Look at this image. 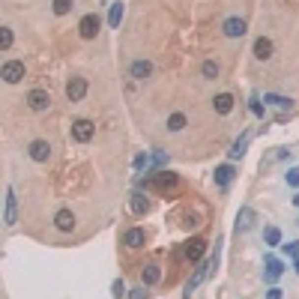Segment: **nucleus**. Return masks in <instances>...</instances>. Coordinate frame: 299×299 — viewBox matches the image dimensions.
Listing matches in <instances>:
<instances>
[{
    "label": "nucleus",
    "instance_id": "obj_1",
    "mask_svg": "<svg viewBox=\"0 0 299 299\" xmlns=\"http://www.w3.org/2000/svg\"><path fill=\"white\" fill-rule=\"evenodd\" d=\"M0 78H3L6 84H18V81L24 78V63H21V60L3 63V69H0Z\"/></svg>",
    "mask_w": 299,
    "mask_h": 299
},
{
    "label": "nucleus",
    "instance_id": "obj_2",
    "mask_svg": "<svg viewBox=\"0 0 299 299\" xmlns=\"http://www.w3.org/2000/svg\"><path fill=\"white\" fill-rule=\"evenodd\" d=\"M93 132H96V126H93L90 120H75V123H72V138L78 141V144H87V141L93 138Z\"/></svg>",
    "mask_w": 299,
    "mask_h": 299
},
{
    "label": "nucleus",
    "instance_id": "obj_3",
    "mask_svg": "<svg viewBox=\"0 0 299 299\" xmlns=\"http://www.w3.org/2000/svg\"><path fill=\"white\" fill-rule=\"evenodd\" d=\"M99 27H102L99 15H84V18H81V24H78V30H81V36H84V39H96Z\"/></svg>",
    "mask_w": 299,
    "mask_h": 299
},
{
    "label": "nucleus",
    "instance_id": "obj_4",
    "mask_svg": "<svg viewBox=\"0 0 299 299\" xmlns=\"http://www.w3.org/2000/svg\"><path fill=\"white\" fill-rule=\"evenodd\" d=\"M84 93H87V81H84V78H69V84H66V96H69V102H81Z\"/></svg>",
    "mask_w": 299,
    "mask_h": 299
},
{
    "label": "nucleus",
    "instance_id": "obj_5",
    "mask_svg": "<svg viewBox=\"0 0 299 299\" xmlns=\"http://www.w3.org/2000/svg\"><path fill=\"white\" fill-rule=\"evenodd\" d=\"M144 185H147V189H153V185H156V189H174V185H177V174H153Z\"/></svg>",
    "mask_w": 299,
    "mask_h": 299
},
{
    "label": "nucleus",
    "instance_id": "obj_6",
    "mask_svg": "<svg viewBox=\"0 0 299 299\" xmlns=\"http://www.w3.org/2000/svg\"><path fill=\"white\" fill-rule=\"evenodd\" d=\"M27 105H30L33 111H45V108L51 105V96H48L45 90H30V93H27Z\"/></svg>",
    "mask_w": 299,
    "mask_h": 299
},
{
    "label": "nucleus",
    "instance_id": "obj_7",
    "mask_svg": "<svg viewBox=\"0 0 299 299\" xmlns=\"http://www.w3.org/2000/svg\"><path fill=\"white\" fill-rule=\"evenodd\" d=\"M48 156H51V144L48 141H33L30 144V159L33 162H48Z\"/></svg>",
    "mask_w": 299,
    "mask_h": 299
},
{
    "label": "nucleus",
    "instance_id": "obj_8",
    "mask_svg": "<svg viewBox=\"0 0 299 299\" xmlns=\"http://www.w3.org/2000/svg\"><path fill=\"white\" fill-rule=\"evenodd\" d=\"M204 251H207V242H204V239H198V237H195V239H189V242H185V248H182V254L189 257V260H201V257H204Z\"/></svg>",
    "mask_w": 299,
    "mask_h": 299
},
{
    "label": "nucleus",
    "instance_id": "obj_9",
    "mask_svg": "<svg viewBox=\"0 0 299 299\" xmlns=\"http://www.w3.org/2000/svg\"><path fill=\"white\" fill-rule=\"evenodd\" d=\"M129 75H132L135 81H144V78H150V75H153V63H150V60H135L132 69H129Z\"/></svg>",
    "mask_w": 299,
    "mask_h": 299
},
{
    "label": "nucleus",
    "instance_id": "obj_10",
    "mask_svg": "<svg viewBox=\"0 0 299 299\" xmlns=\"http://www.w3.org/2000/svg\"><path fill=\"white\" fill-rule=\"evenodd\" d=\"M221 30H224V36H228V39H239V36L245 33V21H242V18H228Z\"/></svg>",
    "mask_w": 299,
    "mask_h": 299
},
{
    "label": "nucleus",
    "instance_id": "obj_11",
    "mask_svg": "<svg viewBox=\"0 0 299 299\" xmlns=\"http://www.w3.org/2000/svg\"><path fill=\"white\" fill-rule=\"evenodd\" d=\"M18 218V201H15V189H6V212H3V221L6 224H15Z\"/></svg>",
    "mask_w": 299,
    "mask_h": 299
},
{
    "label": "nucleus",
    "instance_id": "obj_12",
    "mask_svg": "<svg viewBox=\"0 0 299 299\" xmlns=\"http://www.w3.org/2000/svg\"><path fill=\"white\" fill-rule=\"evenodd\" d=\"M281 272H284V264H281V260H278V257H267V272H264V275H267V281H269V284H272V281H278V278H281Z\"/></svg>",
    "mask_w": 299,
    "mask_h": 299
},
{
    "label": "nucleus",
    "instance_id": "obj_13",
    "mask_svg": "<svg viewBox=\"0 0 299 299\" xmlns=\"http://www.w3.org/2000/svg\"><path fill=\"white\" fill-rule=\"evenodd\" d=\"M254 57H257V60H269V57H272V39L260 36V39L254 42Z\"/></svg>",
    "mask_w": 299,
    "mask_h": 299
},
{
    "label": "nucleus",
    "instance_id": "obj_14",
    "mask_svg": "<svg viewBox=\"0 0 299 299\" xmlns=\"http://www.w3.org/2000/svg\"><path fill=\"white\" fill-rule=\"evenodd\" d=\"M212 108L218 111V114H231V108H234V96L231 93H218L212 99Z\"/></svg>",
    "mask_w": 299,
    "mask_h": 299
},
{
    "label": "nucleus",
    "instance_id": "obj_15",
    "mask_svg": "<svg viewBox=\"0 0 299 299\" xmlns=\"http://www.w3.org/2000/svg\"><path fill=\"white\" fill-rule=\"evenodd\" d=\"M54 224H57V231H72V228H75V215H72L69 209H60V212L54 215Z\"/></svg>",
    "mask_w": 299,
    "mask_h": 299
},
{
    "label": "nucleus",
    "instance_id": "obj_16",
    "mask_svg": "<svg viewBox=\"0 0 299 299\" xmlns=\"http://www.w3.org/2000/svg\"><path fill=\"white\" fill-rule=\"evenodd\" d=\"M123 245H129V248H141V245H144V231H141V228H132V231H126V237H123Z\"/></svg>",
    "mask_w": 299,
    "mask_h": 299
},
{
    "label": "nucleus",
    "instance_id": "obj_17",
    "mask_svg": "<svg viewBox=\"0 0 299 299\" xmlns=\"http://www.w3.org/2000/svg\"><path fill=\"white\" fill-rule=\"evenodd\" d=\"M251 221H254V209L242 207L239 215H237V231H248V228H251Z\"/></svg>",
    "mask_w": 299,
    "mask_h": 299
},
{
    "label": "nucleus",
    "instance_id": "obj_18",
    "mask_svg": "<svg viewBox=\"0 0 299 299\" xmlns=\"http://www.w3.org/2000/svg\"><path fill=\"white\" fill-rule=\"evenodd\" d=\"M231 179H234V168H231V165L215 168V182H218V185H228Z\"/></svg>",
    "mask_w": 299,
    "mask_h": 299
},
{
    "label": "nucleus",
    "instance_id": "obj_19",
    "mask_svg": "<svg viewBox=\"0 0 299 299\" xmlns=\"http://www.w3.org/2000/svg\"><path fill=\"white\" fill-rule=\"evenodd\" d=\"M264 102H269V105H275V108H293V99H287V96H275V93H267L264 96Z\"/></svg>",
    "mask_w": 299,
    "mask_h": 299
},
{
    "label": "nucleus",
    "instance_id": "obj_20",
    "mask_svg": "<svg viewBox=\"0 0 299 299\" xmlns=\"http://www.w3.org/2000/svg\"><path fill=\"white\" fill-rule=\"evenodd\" d=\"M159 281H162L159 267H144V284H159Z\"/></svg>",
    "mask_w": 299,
    "mask_h": 299
},
{
    "label": "nucleus",
    "instance_id": "obj_21",
    "mask_svg": "<svg viewBox=\"0 0 299 299\" xmlns=\"http://www.w3.org/2000/svg\"><path fill=\"white\" fill-rule=\"evenodd\" d=\"M120 21H123V3H114V6H111V12H108V24L111 27H120Z\"/></svg>",
    "mask_w": 299,
    "mask_h": 299
},
{
    "label": "nucleus",
    "instance_id": "obj_22",
    "mask_svg": "<svg viewBox=\"0 0 299 299\" xmlns=\"http://www.w3.org/2000/svg\"><path fill=\"white\" fill-rule=\"evenodd\" d=\"M248 138H251V135L245 132V135H242V138H239V141L234 144V150H231V159H239V156L245 153V147H248Z\"/></svg>",
    "mask_w": 299,
    "mask_h": 299
},
{
    "label": "nucleus",
    "instance_id": "obj_23",
    "mask_svg": "<svg viewBox=\"0 0 299 299\" xmlns=\"http://www.w3.org/2000/svg\"><path fill=\"white\" fill-rule=\"evenodd\" d=\"M168 129H171V132H182V129H185V117H182V114H171V117H168Z\"/></svg>",
    "mask_w": 299,
    "mask_h": 299
},
{
    "label": "nucleus",
    "instance_id": "obj_24",
    "mask_svg": "<svg viewBox=\"0 0 299 299\" xmlns=\"http://www.w3.org/2000/svg\"><path fill=\"white\" fill-rule=\"evenodd\" d=\"M264 242H267V245H278V242H281V231H278V228H267V231H264Z\"/></svg>",
    "mask_w": 299,
    "mask_h": 299
},
{
    "label": "nucleus",
    "instance_id": "obj_25",
    "mask_svg": "<svg viewBox=\"0 0 299 299\" xmlns=\"http://www.w3.org/2000/svg\"><path fill=\"white\" fill-rule=\"evenodd\" d=\"M201 75H204V78H218V63H212V60H207L204 66H201Z\"/></svg>",
    "mask_w": 299,
    "mask_h": 299
},
{
    "label": "nucleus",
    "instance_id": "obj_26",
    "mask_svg": "<svg viewBox=\"0 0 299 299\" xmlns=\"http://www.w3.org/2000/svg\"><path fill=\"white\" fill-rule=\"evenodd\" d=\"M147 207H150V204H147V198H144V195H135V198H132V209H135L138 215H141V212H147Z\"/></svg>",
    "mask_w": 299,
    "mask_h": 299
},
{
    "label": "nucleus",
    "instance_id": "obj_27",
    "mask_svg": "<svg viewBox=\"0 0 299 299\" xmlns=\"http://www.w3.org/2000/svg\"><path fill=\"white\" fill-rule=\"evenodd\" d=\"M9 45H12V30H9V27H3V30H0V48L6 51Z\"/></svg>",
    "mask_w": 299,
    "mask_h": 299
},
{
    "label": "nucleus",
    "instance_id": "obj_28",
    "mask_svg": "<svg viewBox=\"0 0 299 299\" xmlns=\"http://www.w3.org/2000/svg\"><path fill=\"white\" fill-rule=\"evenodd\" d=\"M72 9V0H54V12L57 15H66Z\"/></svg>",
    "mask_w": 299,
    "mask_h": 299
},
{
    "label": "nucleus",
    "instance_id": "obj_29",
    "mask_svg": "<svg viewBox=\"0 0 299 299\" xmlns=\"http://www.w3.org/2000/svg\"><path fill=\"white\" fill-rule=\"evenodd\" d=\"M111 293H114L117 299H123V296H126V284H123V278H117L114 284H111Z\"/></svg>",
    "mask_w": 299,
    "mask_h": 299
},
{
    "label": "nucleus",
    "instance_id": "obj_30",
    "mask_svg": "<svg viewBox=\"0 0 299 299\" xmlns=\"http://www.w3.org/2000/svg\"><path fill=\"white\" fill-rule=\"evenodd\" d=\"M281 248H284V254H287V257H293V260L299 257V242H287V245H281Z\"/></svg>",
    "mask_w": 299,
    "mask_h": 299
},
{
    "label": "nucleus",
    "instance_id": "obj_31",
    "mask_svg": "<svg viewBox=\"0 0 299 299\" xmlns=\"http://www.w3.org/2000/svg\"><path fill=\"white\" fill-rule=\"evenodd\" d=\"M251 114H254V117H264V105H260V99H257V96L251 99Z\"/></svg>",
    "mask_w": 299,
    "mask_h": 299
},
{
    "label": "nucleus",
    "instance_id": "obj_32",
    "mask_svg": "<svg viewBox=\"0 0 299 299\" xmlns=\"http://www.w3.org/2000/svg\"><path fill=\"white\" fill-rule=\"evenodd\" d=\"M287 185H299V168H290L287 171Z\"/></svg>",
    "mask_w": 299,
    "mask_h": 299
},
{
    "label": "nucleus",
    "instance_id": "obj_33",
    "mask_svg": "<svg viewBox=\"0 0 299 299\" xmlns=\"http://www.w3.org/2000/svg\"><path fill=\"white\" fill-rule=\"evenodd\" d=\"M153 165H156V168H165V165H168V156H165V153H156V156H153Z\"/></svg>",
    "mask_w": 299,
    "mask_h": 299
},
{
    "label": "nucleus",
    "instance_id": "obj_34",
    "mask_svg": "<svg viewBox=\"0 0 299 299\" xmlns=\"http://www.w3.org/2000/svg\"><path fill=\"white\" fill-rule=\"evenodd\" d=\"M147 165H150V159H147L144 153H141V156H135V168H138V171H141V168H147Z\"/></svg>",
    "mask_w": 299,
    "mask_h": 299
},
{
    "label": "nucleus",
    "instance_id": "obj_35",
    "mask_svg": "<svg viewBox=\"0 0 299 299\" xmlns=\"http://www.w3.org/2000/svg\"><path fill=\"white\" fill-rule=\"evenodd\" d=\"M284 296V290H278V287H269L267 290V299H281Z\"/></svg>",
    "mask_w": 299,
    "mask_h": 299
},
{
    "label": "nucleus",
    "instance_id": "obj_36",
    "mask_svg": "<svg viewBox=\"0 0 299 299\" xmlns=\"http://www.w3.org/2000/svg\"><path fill=\"white\" fill-rule=\"evenodd\" d=\"M147 293H144V287H135V290H129V299H144Z\"/></svg>",
    "mask_w": 299,
    "mask_h": 299
},
{
    "label": "nucleus",
    "instance_id": "obj_37",
    "mask_svg": "<svg viewBox=\"0 0 299 299\" xmlns=\"http://www.w3.org/2000/svg\"><path fill=\"white\" fill-rule=\"evenodd\" d=\"M293 272H299V257H296V260H293Z\"/></svg>",
    "mask_w": 299,
    "mask_h": 299
},
{
    "label": "nucleus",
    "instance_id": "obj_38",
    "mask_svg": "<svg viewBox=\"0 0 299 299\" xmlns=\"http://www.w3.org/2000/svg\"><path fill=\"white\" fill-rule=\"evenodd\" d=\"M293 204H296V207H299V195H296V198H293Z\"/></svg>",
    "mask_w": 299,
    "mask_h": 299
}]
</instances>
